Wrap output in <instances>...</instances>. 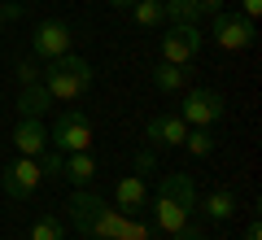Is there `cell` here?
Instances as JSON below:
<instances>
[{"mask_svg":"<svg viewBox=\"0 0 262 240\" xmlns=\"http://www.w3.org/2000/svg\"><path fill=\"white\" fill-rule=\"evenodd\" d=\"M131 18H136V27H144V31L166 27V9H162V0H136V5H131Z\"/></svg>","mask_w":262,"mask_h":240,"instance_id":"cell-16","label":"cell"},{"mask_svg":"<svg viewBox=\"0 0 262 240\" xmlns=\"http://www.w3.org/2000/svg\"><path fill=\"white\" fill-rule=\"evenodd\" d=\"M0 188H5V197H13V201H31V197L44 188V170H39L35 157H13L9 166L0 170Z\"/></svg>","mask_w":262,"mask_h":240,"instance_id":"cell-7","label":"cell"},{"mask_svg":"<svg viewBox=\"0 0 262 240\" xmlns=\"http://www.w3.org/2000/svg\"><path fill=\"white\" fill-rule=\"evenodd\" d=\"M35 162H39V170H44V184H61V153H57L53 144H48Z\"/></svg>","mask_w":262,"mask_h":240,"instance_id":"cell-21","label":"cell"},{"mask_svg":"<svg viewBox=\"0 0 262 240\" xmlns=\"http://www.w3.org/2000/svg\"><path fill=\"white\" fill-rule=\"evenodd\" d=\"M31 240H66V223L57 214H39L35 227H31Z\"/></svg>","mask_w":262,"mask_h":240,"instance_id":"cell-19","label":"cell"},{"mask_svg":"<svg viewBox=\"0 0 262 240\" xmlns=\"http://www.w3.org/2000/svg\"><path fill=\"white\" fill-rule=\"evenodd\" d=\"M122 219H127V214L114 201H105L101 192H92V188H75V197H70V223H75L88 240H118L122 236Z\"/></svg>","mask_w":262,"mask_h":240,"instance_id":"cell-2","label":"cell"},{"mask_svg":"<svg viewBox=\"0 0 262 240\" xmlns=\"http://www.w3.org/2000/svg\"><path fill=\"white\" fill-rule=\"evenodd\" d=\"M201 27L196 22H166V35H162V61L170 66H188L201 53Z\"/></svg>","mask_w":262,"mask_h":240,"instance_id":"cell-8","label":"cell"},{"mask_svg":"<svg viewBox=\"0 0 262 240\" xmlns=\"http://www.w3.org/2000/svg\"><path fill=\"white\" fill-rule=\"evenodd\" d=\"M0 110H5V105H0Z\"/></svg>","mask_w":262,"mask_h":240,"instance_id":"cell-32","label":"cell"},{"mask_svg":"<svg viewBox=\"0 0 262 240\" xmlns=\"http://www.w3.org/2000/svg\"><path fill=\"white\" fill-rule=\"evenodd\" d=\"M196 9H201V13H219V9H223V0H196Z\"/></svg>","mask_w":262,"mask_h":240,"instance_id":"cell-28","label":"cell"},{"mask_svg":"<svg viewBox=\"0 0 262 240\" xmlns=\"http://www.w3.org/2000/svg\"><path fill=\"white\" fill-rule=\"evenodd\" d=\"M0 27H5V18H0Z\"/></svg>","mask_w":262,"mask_h":240,"instance_id":"cell-31","label":"cell"},{"mask_svg":"<svg viewBox=\"0 0 262 240\" xmlns=\"http://www.w3.org/2000/svg\"><path fill=\"white\" fill-rule=\"evenodd\" d=\"M92 140H96V127L83 110H61L57 122L48 127V144L57 153H83V148H92Z\"/></svg>","mask_w":262,"mask_h":240,"instance_id":"cell-4","label":"cell"},{"mask_svg":"<svg viewBox=\"0 0 262 240\" xmlns=\"http://www.w3.org/2000/svg\"><path fill=\"white\" fill-rule=\"evenodd\" d=\"M210 35H214V44L227 48V53H245V48L258 44V27H253L249 18H241V13H232V9H219L214 13Z\"/></svg>","mask_w":262,"mask_h":240,"instance_id":"cell-6","label":"cell"},{"mask_svg":"<svg viewBox=\"0 0 262 240\" xmlns=\"http://www.w3.org/2000/svg\"><path fill=\"white\" fill-rule=\"evenodd\" d=\"M184 136H188V122L179 118V114H158V118H149V127H144L149 148H184Z\"/></svg>","mask_w":262,"mask_h":240,"instance_id":"cell-10","label":"cell"},{"mask_svg":"<svg viewBox=\"0 0 262 240\" xmlns=\"http://www.w3.org/2000/svg\"><path fill=\"white\" fill-rule=\"evenodd\" d=\"M170 240H206V236H201V227H196V223L188 219V223H184V227H179V231H175Z\"/></svg>","mask_w":262,"mask_h":240,"instance_id":"cell-24","label":"cell"},{"mask_svg":"<svg viewBox=\"0 0 262 240\" xmlns=\"http://www.w3.org/2000/svg\"><path fill=\"white\" fill-rule=\"evenodd\" d=\"M96 175H101V162L92 157V148H83V153H61V179L75 188H88L96 184Z\"/></svg>","mask_w":262,"mask_h":240,"instance_id":"cell-12","label":"cell"},{"mask_svg":"<svg viewBox=\"0 0 262 240\" xmlns=\"http://www.w3.org/2000/svg\"><path fill=\"white\" fill-rule=\"evenodd\" d=\"M114 9H131V5H136V0H110Z\"/></svg>","mask_w":262,"mask_h":240,"instance_id":"cell-30","label":"cell"},{"mask_svg":"<svg viewBox=\"0 0 262 240\" xmlns=\"http://www.w3.org/2000/svg\"><path fill=\"white\" fill-rule=\"evenodd\" d=\"M184 148H188L192 157H210V153L219 148V140H214V131H210V127H188Z\"/></svg>","mask_w":262,"mask_h":240,"instance_id":"cell-18","label":"cell"},{"mask_svg":"<svg viewBox=\"0 0 262 240\" xmlns=\"http://www.w3.org/2000/svg\"><path fill=\"white\" fill-rule=\"evenodd\" d=\"M162 9H166V22H201L196 0H162Z\"/></svg>","mask_w":262,"mask_h":240,"instance_id":"cell-20","label":"cell"},{"mask_svg":"<svg viewBox=\"0 0 262 240\" xmlns=\"http://www.w3.org/2000/svg\"><path fill=\"white\" fill-rule=\"evenodd\" d=\"M236 205H241V201H236V192H232V188H214V192H210L206 201H201V214H206L210 223H227V219L236 214Z\"/></svg>","mask_w":262,"mask_h":240,"instance_id":"cell-15","label":"cell"},{"mask_svg":"<svg viewBox=\"0 0 262 240\" xmlns=\"http://www.w3.org/2000/svg\"><path fill=\"white\" fill-rule=\"evenodd\" d=\"M153 166H158V157H153V148H144V153L136 157V170H140V175H149Z\"/></svg>","mask_w":262,"mask_h":240,"instance_id":"cell-27","label":"cell"},{"mask_svg":"<svg viewBox=\"0 0 262 240\" xmlns=\"http://www.w3.org/2000/svg\"><path fill=\"white\" fill-rule=\"evenodd\" d=\"M39 79V66L35 61H18V83H35Z\"/></svg>","mask_w":262,"mask_h":240,"instance_id":"cell-23","label":"cell"},{"mask_svg":"<svg viewBox=\"0 0 262 240\" xmlns=\"http://www.w3.org/2000/svg\"><path fill=\"white\" fill-rule=\"evenodd\" d=\"M184 83H188V70H184V66L162 61L158 70H153V88H158V92H184Z\"/></svg>","mask_w":262,"mask_h":240,"instance_id":"cell-17","label":"cell"},{"mask_svg":"<svg viewBox=\"0 0 262 240\" xmlns=\"http://www.w3.org/2000/svg\"><path fill=\"white\" fill-rule=\"evenodd\" d=\"M223 114H227V101L214 88H188L184 101H179V118H184L188 127H214Z\"/></svg>","mask_w":262,"mask_h":240,"instance_id":"cell-5","label":"cell"},{"mask_svg":"<svg viewBox=\"0 0 262 240\" xmlns=\"http://www.w3.org/2000/svg\"><path fill=\"white\" fill-rule=\"evenodd\" d=\"M149 210H153V227H158L162 236H175V231L192 219V210H196V184H192V175H184V170H166V175L158 179V188L149 192Z\"/></svg>","mask_w":262,"mask_h":240,"instance_id":"cell-1","label":"cell"},{"mask_svg":"<svg viewBox=\"0 0 262 240\" xmlns=\"http://www.w3.org/2000/svg\"><path fill=\"white\" fill-rule=\"evenodd\" d=\"M118 240H153V227L140 219V214H127L122 219V236Z\"/></svg>","mask_w":262,"mask_h":240,"instance_id":"cell-22","label":"cell"},{"mask_svg":"<svg viewBox=\"0 0 262 240\" xmlns=\"http://www.w3.org/2000/svg\"><path fill=\"white\" fill-rule=\"evenodd\" d=\"M245 240H262V223H258V219H253L249 227H245Z\"/></svg>","mask_w":262,"mask_h":240,"instance_id":"cell-29","label":"cell"},{"mask_svg":"<svg viewBox=\"0 0 262 240\" xmlns=\"http://www.w3.org/2000/svg\"><path fill=\"white\" fill-rule=\"evenodd\" d=\"M70 27H66L61 18H44L35 27V35H31V53L39 57V61H53V57H61V53H70Z\"/></svg>","mask_w":262,"mask_h":240,"instance_id":"cell-9","label":"cell"},{"mask_svg":"<svg viewBox=\"0 0 262 240\" xmlns=\"http://www.w3.org/2000/svg\"><path fill=\"white\" fill-rule=\"evenodd\" d=\"M9 140L18 148V157H39L48 148V127H44V118H18Z\"/></svg>","mask_w":262,"mask_h":240,"instance_id":"cell-11","label":"cell"},{"mask_svg":"<svg viewBox=\"0 0 262 240\" xmlns=\"http://www.w3.org/2000/svg\"><path fill=\"white\" fill-rule=\"evenodd\" d=\"M0 18H5V22H18L22 18V5H18V0H0Z\"/></svg>","mask_w":262,"mask_h":240,"instance_id":"cell-25","label":"cell"},{"mask_svg":"<svg viewBox=\"0 0 262 240\" xmlns=\"http://www.w3.org/2000/svg\"><path fill=\"white\" fill-rule=\"evenodd\" d=\"M241 18H249V22H258V13H262V0H241Z\"/></svg>","mask_w":262,"mask_h":240,"instance_id":"cell-26","label":"cell"},{"mask_svg":"<svg viewBox=\"0 0 262 240\" xmlns=\"http://www.w3.org/2000/svg\"><path fill=\"white\" fill-rule=\"evenodd\" d=\"M114 205H118L122 214H140V210H149V184H144V175H127V179H118V188H114Z\"/></svg>","mask_w":262,"mask_h":240,"instance_id":"cell-13","label":"cell"},{"mask_svg":"<svg viewBox=\"0 0 262 240\" xmlns=\"http://www.w3.org/2000/svg\"><path fill=\"white\" fill-rule=\"evenodd\" d=\"M48 105H53V96H48V88L39 83H22V92H18V118H44L48 114Z\"/></svg>","mask_w":262,"mask_h":240,"instance_id":"cell-14","label":"cell"},{"mask_svg":"<svg viewBox=\"0 0 262 240\" xmlns=\"http://www.w3.org/2000/svg\"><path fill=\"white\" fill-rule=\"evenodd\" d=\"M92 79H96V70L79 53H61V57L39 66V83L48 88L53 101H79V96H88Z\"/></svg>","mask_w":262,"mask_h":240,"instance_id":"cell-3","label":"cell"}]
</instances>
